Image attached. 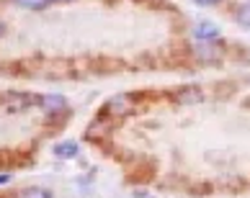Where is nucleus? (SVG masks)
Segmentation results:
<instances>
[{"label":"nucleus","mask_w":250,"mask_h":198,"mask_svg":"<svg viewBox=\"0 0 250 198\" xmlns=\"http://www.w3.org/2000/svg\"><path fill=\"white\" fill-rule=\"evenodd\" d=\"M18 5H23V8H34V11H39V8H47L49 5V0H16Z\"/></svg>","instance_id":"obj_5"},{"label":"nucleus","mask_w":250,"mask_h":198,"mask_svg":"<svg viewBox=\"0 0 250 198\" xmlns=\"http://www.w3.org/2000/svg\"><path fill=\"white\" fill-rule=\"evenodd\" d=\"M42 106L44 108H64V98H60V96H44L42 98Z\"/></svg>","instance_id":"obj_4"},{"label":"nucleus","mask_w":250,"mask_h":198,"mask_svg":"<svg viewBox=\"0 0 250 198\" xmlns=\"http://www.w3.org/2000/svg\"><path fill=\"white\" fill-rule=\"evenodd\" d=\"M196 3H201V5H214V3H219V0H196Z\"/></svg>","instance_id":"obj_10"},{"label":"nucleus","mask_w":250,"mask_h":198,"mask_svg":"<svg viewBox=\"0 0 250 198\" xmlns=\"http://www.w3.org/2000/svg\"><path fill=\"white\" fill-rule=\"evenodd\" d=\"M54 152H57V155H64V157H72V155H78V144H75V141H64V144H57V147H54Z\"/></svg>","instance_id":"obj_3"},{"label":"nucleus","mask_w":250,"mask_h":198,"mask_svg":"<svg viewBox=\"0 0 250 198\" xmlns=\"http://www.w3.org/2000/svg\"><path fill=\"white\" fill-rule=\"evenodd\" d=\"M235 18H237L240 26H250V0L237 8V11H235Z\"/></svg>","instance_id":"obj_2"},{"label":"nucleus","mask_w":250,"mask_h":198,"mask_svg":"<svg viewBox=\"0 0 250 198\" xmlns=\"http://www.w3.org/2000/svg\"><path fill=\"white\" fill-rule=\"evenodd\" d=\"M0 34H3V26H0Z\"/></svg>","instance_id":"obj_11"},{"label":"nucleus","mask_w":250,"mask_h":198,"mask_svg":"<svg viewBox=\"0 0 250 198\" xmlns=\"http://www.w3.org/2000/svg\"><path fill=\"white\" fill-rule=\"evenodd\" d=\"M21 198H49V193L42 191V188H26L21 193Z\"/></svg>","instance_id":"obj_7"},{"label":"nucleus","mask_w":250,"mask_h":198,"mask_svg":"<svg viewBox=\"0 0 250 198\" xmlns=\"http://www.w3.org/2000/svg\"><path fill=\"white\" fill-rule=\"evenodd\" d=\"M8 180H11V175H8V173H0V185L8 183Z\"/></svg>","instance_id":"obj_9"},{"label":"nucleus","mask_w":250,"mask_h":198,"mask_svg":"<svg viewBox=\"0 0 250 198\" xmlns=\"http://www.w3.org/2000/svg\"><path fill=\"white\" fill-rule=\"evenodd\" d=\"M181 100H201V93L199 90H188V93H183Z\"/></svg>","instance_id":"obj_8"},{"label":"nucleus","mask_w":250,"mask_h":198,"mask_svg":"<svg viewBox=\"0 0 250 198\" xmlns=\"http://www.w3.org/2000/svg\"><path fill=\"white\" fill-rule=\"evenodd\" d=\"M193 36L196 39H201V41H214L217 36H219V28L214 26V23H196V28H193Z\"/></svg>","instance_id":"obj_1"},{"label":"nucleus","mask_w":250,"mask_h":198,"mask_svg":"<svg viewBox=\"0 0 250 198\" xmlns=\"http://www.w3.org/2000/svg\"><path fill=\"white\" fill-rule=\"evenodd\" d=\"M108 111H111V113H116V111H129V100H126V98L111 100V103H108Z\"/></svg>","instance_id":"obj_6"}]
</instances>
